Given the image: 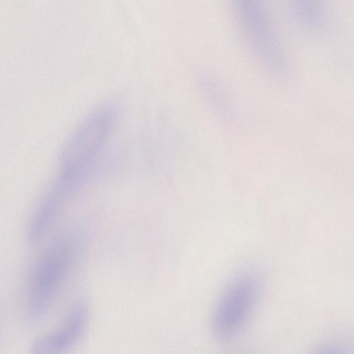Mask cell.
<instances>
[{
    "mask_svg": "<svg viewBox=\"0 0 354 354\" xmlns=\"http://www.w3.org/2000/svg\"><path fill=\"white\" fill-rule=\"evenodd\" d=\"M241 32L254 55L267 67L280 70L284 64L279 39L266 7L257 1H241L234 5Z\"/></svg>",
    "mask_w": 354,
    "mask_h": 354,
    "instance_id": "4",
    "label": "cell"
},
{
    "mask_svg": "<svg viewBox=\"0 0 354 354\" xmlns=\"http://www.w3.org/2000/svg\"><path fill=\"white\" fill-rule=\"evenodd\" d=\"M86 317V309L83 304L73 305L59 327L32 343L30 354H64L81 336Z\"/></svg>",
    "mask_w": 354,
    "mask_h": 354,
    "instance_id": "5",
    "label": "cell"
},
{
    "mask_svg": "<svg viewBox=\"0 0 354 354\" xmlns=\"http://www.w3.org/2000/svg\"><path fill=\"white\" fill-rule=\"evenodd\" d=\"M262 277L254 268H245L227 283L214 308L212 328L221 342L235 338L247 324L257 304Z\"/></svg>",
    "mask_w": 354,
    "mask_h": 354,
    "instance_id": "3",
    "label": "cell"
},
{
    "mask_svg": "<svg viewBox=\"0 0 354 354\" xmlns=\"http://www.w3.org/2000/svg\"><path fill=\"white\" fill-rule=\"evenodd\" d=\"M118 111L117 102L108 100L93 109L76 125L61 149L57 176L82 183L110 139Z\"/></svg>",
    "mask_w": 354,
    "mask_h": 354,
    "instance_id": "1",
    "label": "cell"
},
{
    "mask_svg": "<svg viewBox=\"0 0 354 354\" xmlns=\"http://www.w3.org/2000/svg\"><path fill=\"white\" fill-rule=\"evenodd\" d=\"M292 8L299 21L305 26L317 27L322 21L321 10L314 2L296 1Z\"/></svg>",
    "mask_w": 354,
    "mask_h": 354,
    "instance_id": "6",
    "label": "cell"
},
{
    "mask_svg": "<svg viewBox=\"0 0 354 354\" xmlns=\"http://www.w3.org/2000/svg\"><path fill=\"white\" fill-rule=\"evenodd\" d=\"M314 354H349V353L342 344L333 343L322 346Z\"/></svg>",
    "mask_w": 354,
    "mask_h": 354,
    "instance_id": "7",
    "label": "cell"
},
{
    "mask_svg": "<svg viewBox=\"0 0 354 354\" xmlns=\"http://www.w3.org/2000/svg\"><path fill=\"white\" fill-rule=\"evenodd\" d=\"M74 237H58L34 261L26 284V311L32 320L48 312L66 280L77 252Z\"/></svg>",
    "mask_w": 354,
    "mask_h": 354,
    "instance_id": "2",
    "label": "cell"
}]
</instances>
